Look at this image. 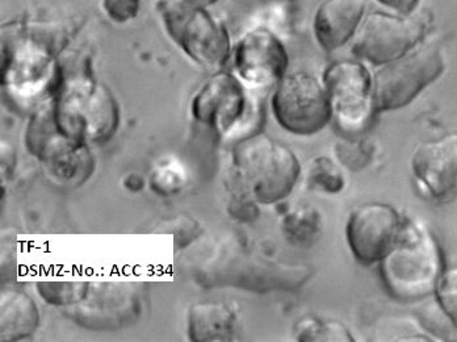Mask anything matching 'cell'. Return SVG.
<instances>
[{
	"instance_id": "6da1fadb",
	"label": "cell",
	"mask_w": 457,
	"mask_h": 342,
	"mask_svg": "<svg viewBox=\"0 0 457 342\" xmlns=\"http://www.w3.org/2000/svg\"><path fill=\"white\" fill-rule=\"evenodd\" d=\"M58 129L80 143H105L120 124V108L112 93L91 78L61 83L49 99Z\"/></svg>"
},
{
	"instance_id": "7a4b0ae2",
	"label": "cell",
	"mask_w": 457,
	"mask_h": 342,
	"mask_svg": "<svg viewBox=\"0 0 457 342\" xmlns=\"http://www.w3.org/2000/svg\"><path fill=\"white\" fill-rule=\"evenodd\" d=\"M233 165L250 196L262 204L286 199L301 175L294 150L264 133H253L237 143Z\"/></svg>"
},
{
	"instance_id": "3957f363",
	"label": "cell",
	"mask_w": 457,
	"mask_h": 342,
	"mask_svg": "<svg viewBox=\"0 0 457 342\" xmlns=\"http://www.w3.org/2000/svg\"><path fill=\"white\" fill-rule=\"evenodd\" d=\"M442 263L434 236L422 225L403 222L397 241L380 261L381 277L393 296L417 300L436 290Z\"/></svg>"
},
{
	"instance_id": "277c9868",
	"label": "cell",
	"mask_w": 457,
	"mask_h": 342,
	"mask_svg": "<svg viewBox=\"0 0 457 342\" xmlns=\"http://www.w3.org/2000/svg\"><path fill=\"white\" fill-rule=\"evenodd\" d=\"M157 10L169 38L197 65L217 71L228 63L231 43L227 25L206 8L184 0H160Z\"/></svg>"
},
{
	"instance_id": "5b68a950",
	"label": "cell",
	"mask_w": 457,
	"mask_h": 342,
	"mask_svg": "<svg viewBox=\"0 0 457 342\" xmlns=\"http://www.w3.org/2000/svg\"><path fill=\"white\" fill-rule=\"evenodd\" d=\"M445 71V58L434 46H418L380 66L373 75V110L395 111L411 104Z\"/></svg>"
},
{
	"instance_id": "8992f818",
	"label": "cell",
	"mask_w": 457,
	"mask_h": 342,
	"mask_svg": "<svg viewBox=\"0 0 457 342\" xmlns=\"http://www.w3.org/2000/svg\"><path fill=\"white\" fill-rule=\"evenodd\" d=\"M271 105L276 121L292 135H316L333 118L325 83L311 71L284 75L275 86Z\"/></svg>"
},
{
	"instance_id": "52a82bcc",
	"label": "cell",
	"mask_w": 457,
	"mask_h": 342,
	"mask_svg": "<svg viewBox=\"0 0 457 342\" xmlns=\"http://www.w3.org/2000/svg\"><path fill=\"white\" fill-rule=\"evenodd\" d=\"M423 35V25L408 15L376 11L364 16L353 38V52L361 61L383 66L417 48Z\"/></svg>"
},
{
	"instance_id": "ba28073f",
	"label": "cell",
	"mask_w": 457,
	"mask_h": 342,
	"mask_svg": "<svg viewBox=\"0 0 457 342\" xmlns=\"http://www.w3.org/2000/svg\"><path fill=\"white\" fill-rule=\"evenodd\" d=\"M252 100L247 88L236 74L212 75L192 99L191 113L197 121L224 138L238 133L252 118Z\"/></svg>"
},
{
	"instance_id": "9c48e42d",
	"label": "cell",
	"mask_w": 457,
	"mask_h": 342,
	"mask_svg": "<svg viewBox=\"0 0 457 342\" xmlns=\"http://www.w3.org/2000/svg\"><path fill=\"white\" fill-rule=\"evenodd\" d=\"M68 315L87 329H121L141 315V297L132 283H90L86 296L69 307Z\"/></svg>"
},
{
	"instance_id": "30bf717a",
	"label": "cell",
	"mask_w": 457,
	"mask_h": 342,
	"mask_svg": "<svg viewBox=\"0 0 457 342\" xmlns=\"http://www.w3.org/2000/svg\"><path fill=\"white\" fill-rule=\"evenodd\" d=\"M403 222L395 208L386 203L370 202L353 208L345 225L353 257L363 265L380 263L397 241Z\"/></svg>"
},
{
	"instance_id": "8fae6325",
	"label": "cell",
	"mask_w": 457,
	"mask_h": 342,
	"mask_svg": "<svg viewBox=\"0 0 457 342\" xmlns=\"http://www.w3.org/2000/svg\"><path fill=\"white\" fill-rule=\"evenodd\" d=\"M333 116L345 129H361L373 110V75L358 61H338L322 78Z\"/></svg>"
},
{
	"instance_id": "7c38bea8",
	"label": "cell",
	"mask_w": 457,
	"mask_h": 342,
	"mask_svg": "<svg viewBox=\"0 0 457 342\" xmlns=\"http://www.w3.org/2000/svg\"><path fill=\"white\" fill-rule=\"evenodd\" d=\"M283 41L267 28L245 33L233 49L234 74L249 88H270L288 73Z\"/></svg>"
},
{
	"instance_id": "4fadbf2b",
	"label": "cell",
	"mask_w": 457,
	"mask_h": 342,
	"mask_svg": "<svg viewBox=\"0 0 457 342\" xmlns=\"http://www.w3.org/2000/svg\"><path fill=\"white\" fill-rule=\"evenodd\" d=\"M411 171L420 190L437 203L457 199V133L415 147Z\"/></svg>"
},
{
	"instance_id": "5bb4252c",
	"label": "cell",
	"mask_w": 457,
	"mask_h": 342,
	"mask_svg": "<svg viewBox=\"0 0 457 342\" xmlns=\"http://www.w3.org/2000/svg\"><path fill=\"white\" fill-rule=\"evenodd\" d=\"M366 0H323L313 19L320 48L333 52L353 40L366 16Z\"/></svg>"
},
{
	"instance_id": "9a60e30c",
	"label": "cell",
	"mask_w": 457,
	"mask_h": 342,
	"mask_svg": "<svg viewBox=\"0 0 457 342\" xmlns=\"http://www.w3.org/2000/svg\"><path fill=\"white\" fill-rule=\"evenodd\" d=\"M237 329L238 316L227 303H197L189 311L188 336L192 341H231Z\"/></svg>"
},
{
	"instance_id": "2e32d148",
	"label": "cell",
	"mask_w": 457,
	"mask_h": 342,
	"mask_svg": "<svg viewBox=\"0 0 457 342\" xmlns=\"http://www.w3.org/2000/svg\"><path fill=\"white\" fill-rule=\"evenodd\" d=\"M40 324V313L33 299L21 291L10 290L2 295L0 336L3 342L30 338Z\"/></svg>"
},
{
	"instance_id": "e0dca14e",
	"label": "cell",
	"mask_w": 457,
	"mask_h": 342,
	"mask_svg": "<svg viewBox=\"0 0 457 342\" xmlns=\"http://www.w3.org/2000/svg\"><path fill=\"white\" fill-rule=\"evenodd\" d=\"M308 182L312 188L328 194L341 193L345 188V175L328 157H317L308 168Z\"/></svg>"
},
{
	"instance_id": "ac0fdd59",
	"label": "cell",
	"mask_w": 457,
	"mask_h": 342,
	"mask_svg": "<svg viewBox=\"0 0 457 342\" xmlns=\"http://www.w3.org/2000/svg\"><path fill=\"white\" fill-rule=\"evenodd\" d=\"M320 215L314 208L301 207L289 213L284 221V230L289 240L296 244L314 241L320 233Z\"/></svg>"
},
{
	"instance_id": "d6986e66",
	"label": "cell",
	"mask_w": 457,
	"mask_h": 342,
	"mask_svg": "<svg viewBox=\"0 0 457 342\" xmlns=\"http://www.w3.org/2000/svg\"><path fill=\"white\" fill-rule=\"evenodd\" d=\"M88 286L85 282H46L38 285V293L50 304L71 307L86 296Z\"/></svg>"
},
{
	"instance_id": "ffe728a7",
	"label": "cell",
	"mask_w": 457,
	"mask_h": 342,
	"mask_svg": "<svg viewBox=\"0 0 457 342\" xmlns=\"http://www.w3.org/2000/svg\"><path fill=\"white\" fill-rule=\"evenodd\" d=\"M296 336L301 341H353L345 325L338 322H320L316 319L300 321L296 327Z\"/></svg>"
},
{
	"instance_id": "44dd1931",
	"label": "cell",
	"mask_w": 457,
	"mask_h": 342,
	"mask_svg": "<svg viewBox=\"0 0 457 342\" xmlns=\"http://www.w3.org/2000/svg\"><path fill=\"white\" fill-rule=\"evenodd\" d=\"M142 0H102V8L110 21L125 24L135 21L141 11Z\"/></svg>"
},
{
	"instance_id": "7402d4cb",
	"label": "cell",
	"mask_w": 457,
	"mask_h": 342,
	"mask_svg": "<svg viewBox=\"0 0 457 342\" xmlns=\"http://www.w3.org/2000/svg\"><path fill=\"white\" fill-rule=\"evenodd\" d=\"M435 291L437 293L440 304L457 325V269L442 274Z\"/></svg>"
},
{
	"instance_id": "603a6c76",
	"label": "cell",
	"mask_w": 457,
	"mask_h": 342,
	"mask_svg": "<svg viewBox=\"0 0 457 342\" xmlns=\"http://www.w3.org/2000/svg\"><path fill=\"white\" fill-rule=\"evenodd\" d=\"M378 2L390 10L397 11L400 15H409L417 7L420 0H378Z\"/></svg>"
},
{
	"instance_id": "cb8c5ba5",
	"label": "cell",
	"mask_w": 457,
	"mask_h": 342,
	"mask_svg": "<svg viewBox=\"0 0 457 342\" xmlns=\"http://www.w3.org/2000/svg\"><path fill=\"white\" fill-rule=\"evenodd\" d=\"M184 2L189 3L192 5H197V7L208 8L219 3L220 0H184Z\"/></svg>"
},
{
	"instance_id": "d4e9b609",
	"label": "cell",
	"mask_w": 457,
	"mask_h": 342,
	"mask_svg": "<svg viewBox=\"0 0 457 342\" xmlns=\"http://www.w3.org/2000/svg\"><path fill=\"white\" fill-rule=\"evenodd\" d=\"M278 2H296V0H278Z\"/></svg>"
}]
</instances>
